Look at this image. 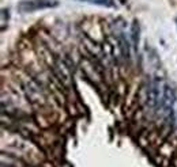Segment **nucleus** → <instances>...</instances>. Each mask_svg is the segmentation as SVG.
Masks as SVG:
<instances>
[{
    "instance_id": "1",
    "label": "nucleus",
    "mask_w": 177,
    "mask_h": 167,
    "mask_svg": "<svg viewBox=\"0 0 177 167\" xmlns=\"http://www.w3.org/2000/svg\"><path fill=\"white\" fill-rule=\"evenodd\" d=\"M164 86L158 77H154L147 83L146 87V106L151 111H160L158 109L161 107V101H162L164 94Z\"/></svg>"
},
{
    "instance_id": "2",
    "label": "nucleus",
    "mask_w": 177,
    "mask_h": 167,
    "mask_svg": "<svg viewBox=\"0 0 177 167\" xmlns=\"http://www.w3.org/2000/svg\"><path fill=\"white\" fill-rule=\"evenodd\" d=\"M23 90L26 92V96L29 98V101L36 105H41L44 103V95L42 90H41L40 84H37L34 80L27 79L23 81Z\"/></svg>"
},
{
    "instance_id": "3",
    "label": "nucleus",
    "mask_w": 177,
    "mask_h": 167,
    "mask_svg": "<svg viewBox=\"0 0 177 167\" xmlns=\"http://www.w3.org/2000/svg\"><path fill=\"white\" fill-rule=\"evenodd\" d=\"M55 73L61 80V83H64L66 86L71 84V71H70V67H67L66 61L60 60V58H57L55 61Z\"/></svg>"
},
{
    "instance_id": "4",
    "label": "nucleus",
    "mask_w": 177,
    "mask_h": 167,
    "mask_svg": "<svg viewBox=\"0 0 177 167\" xmlns=\"http://www.w3.org/2000/svg\"><path fill=\"white\" fill-rule=\"evenodd\" d=\"M116 37H117V46L120 49V53L124 58H127V60H130L131 58V42L130 39L127 38L125 33H124L123 29H120V30L116 33Z\"/></svg>"
},
{
    "instance_id": "5",
    "label": "nucleus",
    "mask_w": 177,
    "mask_h": 167,
    "mask_svg": "<svg viewBox=\"0 0 177 167\" xmlns=\"http://www.w3.org/2000/svg\"><path fill=\"white\" fill-rule=\"evenodd\" d=\"M56 6H57V2H38V3L25 2L19 6V8L23 11H34L38 8H49V7H56Z\"/></svg>"
},
{
    "instance_id": "6",
    "label": "nucleus",
    "mask_w": 177,
    "mask_h": 167,
    "mask_svg": "<svg viewBox=\"0 0 177 167\" xmlns=\"http://www.w3.org/2000/svg\"><path fill=\"white\" fill-rule=\"evenodd\" d=\"M131 42H132V46L135 52L138 50V42H139V25L138 22H134L132 27H131Z\"/></svg>"
},
{
    "instance_id": "7",
    "label": "nucleus",
    "mask_w": 177,
    "mask_h": 167,
    "mask_svg": "<svg viewBox=\"0 0 177 167\" xmlns=\"http://www.w3.org/2000/svg\"><path fill=\"white\" fill-rule=\"evenodd\" d=\"M90 3H94V4H101V6H112V0H90Z\"/></svg>"
},
{
    "instance_id": "8",
    "label": "nucleus",
    "mask_w": 177,
    "mask_h": 167,
    "mask_svg": "<svg viewBox=\"0 0 177 167\" xmlns=\"http://www.w3.org/2000/svg\"><path fill=\"white\" fill-rule=\"evenodd\" d=\"M176 124H177V102H176Z\"/></svg>"
}]
</instances>
